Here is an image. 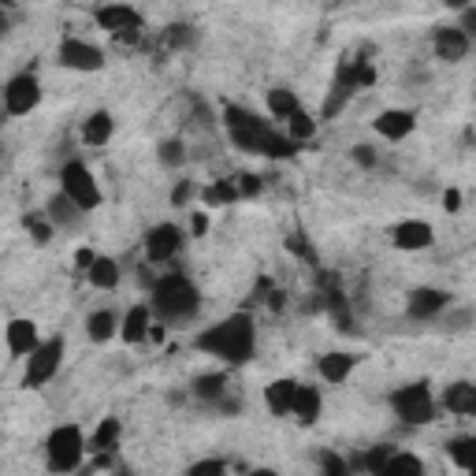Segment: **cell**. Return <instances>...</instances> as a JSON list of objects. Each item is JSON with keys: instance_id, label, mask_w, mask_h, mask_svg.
Masks as SVG:
<instances>
[{"instance_id": "obj_18", "label": "cell", "mask_w": 476, "mask_h": 476, "mask_svg": "<svg viewBox=\"0 0 476 476\" xmlns=\"http://www.w3.org/2000/svg\"><path fill=\"white\" fill-rule=\"evenodd\" d=\"M45 216H49V223H52V227H60V231H74V227H79V223L86 220V213H82V208L64 194V190H60V194H52V198L45 201Z\"/></svg>"}, {"instance_id": "obj_41", "label": "cell", "mask_w": 476, "mask_h": 476, "mask_svg": "<svg viewBox=\"0 0 476 476\" xmlns=\"http://www.w3.org/2000/svg\"><path fill=\"white\" fill-rule=\"evenodd\" d=\"M320 469L332 472V476H347V472H350V462L335 458V454H320Z\"/></svg>"}, {"instance_id": "obj_10", "label": "cell", "mask_w": 476, "mask_h": 476, "mask_svg": "<svg viewBox=\"0 0 476 476\" xmlns=\"http://www.w3.org/2000/svg\"><path fill=\"white\" fill-rule=\"evenodd\" d=\"M183 227L179 223H157V227H149L145 231V242H142V250H145V261H153V264H164L171 257H179L183 254Z\"/></svg>"}, {"instance_id": "obj_27", "label": "cell", "mask_w": 476, "mask_h": 476, "mask_svg": "<svg viewBox=\"0 0 476 476\" xmlns=\"http://www.w3.org/2000/svg\"><path fill=\"white\" fill-rule=\"evenodd\" d=\"M223 391H227L223 372H201V376H194V384H190V394H194L198 402H208V406H213Z\"/></svg>"}, {"instance_id": "obj_37", "label": "cell", "mask_w": 476, "mask_h": 476, "mask_svg": "<svg viewBox=\"0 0 476 476\" xmlns=\"http://www.w3.org/2000/svg\"><path fill=\"white\" fill-rule=\"evenodd\" d=\"M350 101V93H342V90H332L328 98H324V108H320V120H335L342 108H347Z\"/></svg>"}, {"instance_id": "obj_34", "label": "cell", "mask_w": 476, "mask_h": 476, "mask_svg": "<svg viewBox=\"0 0 476 476\" xmlns=\"http://www.w3.org/2000/svg\"><path fill=\"white\" fill-rule=\"evenodd\" d=\"M164 42H168V49H190V45H194L198 42V30L194 27H190V23H171L168 30H164Z\"/></svg>"}, {"instance_id": "obj_28", "label": "cell", "mask_w": 476, "mask_h": 476, "mask_svg": "<svg viewBox=\"0 0 476 476\" xmlns=\"http://www.w3.org/2000/svg\"><path fill=\"white\" fill-rule=\"evenodd\" d=\"M447 454H450V462L458 465L462 472L476 469V440H472V435H454V440L447 443Z\"/></svg>"}, {"instance_id": "obj_47", "label": "cell", "mask_w": 476, "mask_h": 476, "mask_svg": "<svg viewBox=\"0 0 476 476\" xmlns=\"http://www.w3.org/2000/svg\"><path fill=\"white\" fill-rule=\"evenodd\" d=\"M190 227H194V235H205V231H208V216H205V213H194Z\"/></svg>"}, {"instance_id": "obj_9", "label": "cell", "mask_w": 476, "mask_h": 476, "mask_svg": "<svg viewBox=\"0 0 476 476\" xmlns=\"http://www.w3.org/2000/svg\"><path fill=\"white\" fill-rule=\"evenodd\" d=\"M93 23H98L101 30H108L112 37H120V42H130L135 45L142 37V15L130 8V4H101L98 12H93Z\"/></svg>"}, {"instance_id": "obj_49", "label": "cell", "mask_w": 476, "mask_h": 476, "mask_svg": "<svg viewBox=\"0 0 476 476\" xmlns=\"http://www.w3.org/2000/svg\"><path fill=\"white\" fill-rule=\"evenodd\" d=\"M443 4H447L450 12H462V8H469V4H476V0H443Z\"/></svg>"}, {"instance_id": "obj_36", "label": "cell", "mask_w": 476, "mask_h": 476, "mask_svg": "<svg viewBox=\"0 0 476 476\" xmlns=\"http://www.w3.org/2000/svg\"><path fill=\"white\" fill-rule=\"evenodd\" d=\"M23 223H27V231H30V238H34L37 246H49V242H52V235H56V227L49 223V216H45V213H42V216H27Z\"/></svg>"}, {"instance_id": "obj_29", "label": "cell", "mask_w": 476, "mask_h": 476, "mask_svg": "<svg viewBox=\"0 0 476 476\" xmlns=\"http://www.w3.org/2000/svg\"><path fill=\"white\" fill-rule=\"evenodd\" d=\"M201 201H205L208 208H216V205H235V201H242L238 183H235V179H216L213 186L201 190Z\"/></svg>"}, {"instance_id": "obj_26", "label": "cell", "mask_w": 476, "mask_h": 476, "mask_svg": "<svg viewBox=\"0 0 476 476\" xmlns=\"http://www.w3.org/2000/svg\"><path fill=\"white\" fill-rule=\"evenodd\" d=\"M120 332V316L112 313V309H93L86 316V335L90 342H108V339H116Z\"/></svg>"}, {"instance_id": "obj_39", "label": "cell", "mask_w": 476, "mask_h": 476, "mask_svg": "<svg viewBox=\"0 0 476 476\" xmlns=\"http://www.w3.org/2000/svg\"><path fill=\"white\" fill-rule=\"evenodd\" d=\"M354 164H361V168H376L379 164V157H376V149L372 145H365V142H361V145H354Z\"/></svg>"}, {"instance_id": "obj_20", "label": "cell", "mask_w": 476, "mask_h": 476, "mask_svg": "<svg viewBox=\"0 0 476 476\" xmlns=\"http://www.w3.org/2000/svg\"><path fill=\"white\" fill-rule=\"evenodd\" d=\"M361 365V357L357 354H347V350H332V354H324L316 361V372L320 379H328V384H347V376Z\"/></svg>"}, {"instance_id": "obj_23", "label": "cell", "mask_w": 476, "mask_h": 476, "mask_svg": "<svg viewBox=\"0 0 476 476\" xmlns=\"http://www.w3.org/2000/svg\"><path fill=\"white\" fill-rule=\"evenodd\" d=\"M82 276L90 279V287H98V291H116L120 279H123V269H120V261H112V257H93V264H90Z\"/></svg>"}, {"instance_id": "obj_14", "label": "cell", "mask_w": 476, "mask_h": 476, "mask_svg": "<svg viewBox=\"0 0 476 476\" xmlns=\"http://www.w3.org/2000/svg\"><path fill=\"white\" fill-rule=\"evenodd\" d=\"M391 242H394V250L417 254V250H428V246L435 242V231H432L428 220H402V223L391 227Z\"/></svg>"}, {"instance_id": "obj_31", "label": "cell", "mask_w": 476, "mask_h": 476, "mask_svg": "<svg viewBox=\"0 0 476 476\" xmlns=\"http://www.w3.org/2000/svg\"><path fill=\"white\" fill-rule=\"evenodd\" d=\"M294 153H298V142L279 135V130H272V135L261 142V157H269V160H291Z\"/></svg>"}, {"instance_id": "obj_35", "label": "cell", "mask_w": 476, "mask_h": 476, "mask_svg": "<svg viewBox=\"0 0 476 476\" xmlns=\"http://www.w3.org/2000/svg\"><path fill=\"white\" fill-rule=\"evenodd\" d=\"M384 472H417V476H421V472H425V462L417 458V454H398V450H391V458L384 462Z\"/></svg>"}, {"instance_id": "obj_5", "label": "cell", "mask_w": 476, "mask_h": 476, "mask_svg": "<svg viewBox=\"0 0 476 476\" xmlns=\"http://www.w3.org/2000/svg\"><path fill=\"white\" fill-rule=\"evenodd\" d=\"M86 458V435L79 425H56L45 440V462L52 472H74Z\"/></svg>"}, {"instance_id": "obj_51", "label": "cell", "mask_w": 476, "mask_h": 476, "mask_svg": "<svg viewBox=\"0 0 476 476\" xmlns=\"http://www.w3.org/2000/svg\"><path fill=\"white\" fill-rule=\"evenodd\" d=\"M8 120V112H4V101H0V123H4Z\"/></svg>"}, {"instance_id": "obj_15", "label": "cell", "mask_w": 476, "mask_h": 476, "mask_svg": "<svg viewBox=\"0 0 476 476\" xmlns=\"http://www.w3.org/2000/svg\"><path fill=\"white\" fill-rule=\"evenodd\" d=\"M372 130L379 138H387V142H402V138H410L417 130V116L410 108H384L372 120Z\"/></svg>"}, {"instance_id": "obj_30", "label": "cell", "mask_w": 476, "mask_h": 476, "mask_svg": "<svg viewBox=\"0 0 476 476\" xmlns=\"http://www.w3.org/2000/svg\"><path fill=\"white\" fill-rule=\"evenodd\" d=\"M264 101H269V112H272L276 120H287L291 112H298V108H301L298 93H294V90H287V86H276V90H269V93H264Z\"/></svg>"}, {"instance_id": "obj_40", "label": "cell", "mask_w": 476, "mask_h": 476, "mask_svg": "<svg viewBox=\"0 0 476 476\" xmlns=\"http://www.w3.org/2000/svg\"><path fill=\"white\" fill-rule=\"evenodd\" d=\"M213 406H216V410H220L223 417H235V413H242V394L235 398V394H227V391H223V394L216 398V402H213Z\"/></svg>"}, {"instance_id": "obj_42", "label": "cell", "mask_w": 476, "mask_h": 476, "mask_svg": "<svg viewBox=\"0 0 476 476\" xmlns=\"http://www.w3.org/2000/svg\"><path fill=\"white\" fill-rule=\"evenodd\" d=\"M190 194H194V183H190V179H183L176 190H171V205H176V208H183V205L190 201Z\"/></svg>"}, {"instance_id": "obj_7", "label": "cell", "mask_w": 476, "mask_h": 476, "mask_svg": "<svg viewBox=\"0 0 476 476\" xmlns=\"http://www.w3.org/2000/svg\"><path fill=\"white\" fill-rule=\"evenodd\" d=\"M60 190L82 208L86 216L93 213V208H101V201H105V194H101L98 179H93L90 164H82V160H67V164L60 168Z\"/></svg>"}, {"instance_id": "obj_8", "label": "cell", "mask_w": 476, "mask_h": 476, "mask_svg": "<svg viewBox=\"0 0 476 476\" xmlns=\"http://www.w3.org/2000/svg\"><path fill=\"white\" fill-rule=\"evenodd\" d=\"M0 101H4L8 116H30V112L42 105V82H37L34 71H19L0 90Z\"/></svg>"}, {"instance_id": "obj_43", "label": "cell", "mask_w": 476, "mask_h": 476, "mask_svg": "<svg viewBox=\"0 0 476 476\" xmlns=\"http://www.w3.org/2000/svg\"><path fill=\"white\" fill-rule=\"evenodd\" d=\"M458 15H462V23H458V30L472 37V34H476V4H469V8H462Z\"/></svg>"}, {"instance_id": "obj_6", "label": "cell", "mask_w": 476, "mask_h": 476, "mask_svg": "<svg viewBox=\"0 0 476 476\" xmlns=\"http://www.w3.org/2000/svg\"><path fill=\"white\" fill-rule=\"evenodd\" d=\"M223 127H227V138H231L242 153H261V142L272 135V123L261 120L257 112L242 108V105L223 108Z\"/></svg>"}, {"instance_id": "obj_12", "label": "cell", "mask_w": 476, "mask_h": 476, "mask_svg": "<svg viewBox=\"0 0 476 476\" xmlns=\"http://www.w3.org/2000/svg\"><path fill=\"white\" fill-rule=\"evenodd\" d=\"M447 309H450V294L440 291V287H413L406 294V313L413 320H435Z\"/></svg>"}, {"instance_id": "obj_44", "label": "cell", "mask_w": 476, "mask_h": 476, "mask_svg": "<svg viewBox=\"0 0 476 476\" xmlns=\"http://www.w3.org/2000/svg\"><path fill=\"white\" fill-rule=\"evenodd\" d=\"M235 183H238V194H242V198H254V194H257V190H261L257 176H238Z\"/></svg>"}, {"instance_id": "obj_50", "label": "cell", "mask_w": 476, "mask_h": 476, "mask_svg": "<svg viewBox=\"0 0 476 476\" xmlns=\"http://www.w3.org/2000/svg\"><path fill=\"white\" fill-rule=\"evenodd\" d=\"M0 8H4V12H8V8H15V0H0Z\"/></svg>"}, {"instance_id": "obj_2", "label": "cell", "mask_w": 476, "mask_h": 476, "mask_svg": "<svg viewBox=\"0 0 476 476\" xmlns=\"http://www.w3.org/2000/svg\"><path fill=\"white\" fill-rule=\"evenodd\" d=\"M149 309L164 324H186L201 313V291L198 283L183 276V272H168L160 279H153L149 287Z\"/></svg>"}, {"instance_id": "obj_3", "label": "cell", "mask_w": 476, "mask_h": 476, "mask_svg": "<svg viewBox=\"0 0 476 476\" xmlns=\"http://www.w3.org/2000/svg\"><path fill=\"white\" fill-rule=\"evenodd\" d=\"M64 354H67L64 335H49V339L37 342V347L23 357V387L42 391L45 384H52L56 372H60V365H64Z\"/></svg>"}, {"instance_id": "obj_21", "label": "cell", "mask_w": 476, "mask_h": 476, "mask_svg": "<svg viewBox=\"0 0 476 476\" xmlns=\"http://www.w3.org/2000/svg\"><path fill=\"white\" fill-rule=\"evenodd\" d=\"M440 402H443L447 413L472 417V413H476V384H469V379H454V384H447V391H443Z\"/></svg>"}, {"instance_id": "obj_13", "label": "cell", "mask_w": 476, "mask_h": 476, "mask_svg": "<svg viewBox=\"0 0 476 476\" xmlns=\"http://www.w3.org/2000/svg\"><path fill=\"white\" fill-rule=\"evenodd\" d=\"M469 49H472V37L462 34L458 27H440L432 34V52H435V60H443V64H462Z\"/></svg>"}, {"instance_id": "obj_4", "label": "cell", "mask_w": 476, "mask_h": 476, "mask_svg": "<svg viewBox=\"0 0 476 476\" xmlns=\"http://www.w3.org/2000/svg\"><path fill=\"white\" fill-rule=\"evenodd\" d=\"M391 410L406 428H425V425L435 421V394L425 379L402 384L398 391H391Z\"/></svg>"}, {"instance_id": "obj_1", "label": "cell", "mask_w": 476, "mask_h": 476, "mask_svg": "<svg viewBox=\"0 0 476 476\" xmlns=\"http://www.w3.org/2000/svg\"><path fill=\"white\" fill-rule=\"evenodd\" d=\"M194 350L220 357L227 365H246L257 354V324L250 313H231L194 339Z\"/></svg>"}, {"instance_id": "obj_17", "label": "cell", "mask_w": 476, "mask_h": 476, "mask_svg": "<svg viewBox=\"0 0 476 476\" xmlns=\"http://www.w3.org/2000/svg\"><path fill=\"white\" fill-rule=\"evenodd\" d=\"M320 410H324L320 387H313V384H298L294 406H291V421H298L301 428H313V425L320 421Z\"/></svg>"}, {"instance_id": "obj_16", "label": "cell", "mask_w": 476, "mask_h": 476, "mask_svg": "<svg viewBox=\"0 0 476 476\" xmlns=\"http://www.w3.org/2000/svg\"><path fill=\"white\" fill-rule=\"evenodd\" d=\"M4 342H8L12 357H27L37 342H42V335H37V324L30 316H15V320H8V328H4Z\"/></svg>"}, {"instance_id": "obj_11", "label": "cell", "mask_w": 476, "mask_h": 476, "mask_svg": "<svg viewBox=\"0 0 476 476\" xmlns=\"http://www.w3.org/2000/svg\"><path fill=\"white\" fill-rule=\"evenodd\" d=\"M56 56H60V67H67V71L90 74V71H101L105 67V49L86 42V37H64L60 52H56Z\"/></svg>"}, {"instance_id": "obj_52", "label": "cell", "mask_w": 476, "mask_h": 476, "mask_svg": "<svg viewBox=\"0 0 476 476\" xmlns=\"http://www.w3.org/2000/svg\"><path fill=\"white\" fill-rule=\"evenodd\" d=\"M0 149H4V145H0Z\"/></svg>"}, {"instance_id": "obj_46", "label": "cell", "mask_w": 476, "mask_h": 476, "mask_svg": "<svg viewBox=\"0 0 476 476\" xmlns=\"http://www.w3.org/2000/svg\"><path fill=\"white\" fill-rule=\"evenodd\" d=\"M443 205H447V213H458V208H462V194H458V190H447Z\"/></svg>"}, {"instance_id": "obj_19", "label": "cell", "mask_w": 476, "mask_h": 476, "mask_svg": "<svg viewBox=\"0 0 476 476\" xmlns=\"http://www.w3.org/2000/svg\"><path fill=\"white\" fill-rule=\"evenodd\" d=\"M149 324H153V309H149V306H130L123 313V320H120L116 335L127 342V347H138V342L149 339Z\"/></svg>"}, {"instance_id": "obj_25", "label": "cell", "mask_w": 476, "mask_h": 476, "mask_svg": "<svg viewBox=\"0 0 476 476\" xmlns=\"http://www.w3.org/2000/svg\"><path fill=\"white\" fill-rule=\"evenodd\" d=\"M120 440H123V425H120V417H101L86 447H90L93 454H108V450H116V447H120Z\"/></svg>"}, {"instance_id": "obj_32", "label": "cell", "mask_w": 476, "mask_h": 476, "mask_svg": "<svg viewBox=\"0 0 476 476\" xmlns=\"http://www.w3.org/2000/svg\"><path fill=\"white\" fill-rule=\"evenodd\" d=\"M287 138H294L298 145L316 138V120L309 116L306 108H298V112H291V116H287Z\"/></svg>"}, {"instance_id": "obj_24", "label": "cell", "mask_w": 476, "mask_h": 476, "mask_svg": "<svg viewBox=\"0 0 476 476\" xmlns=\"http://www.w3.org/2000/svg\"><path fill=\"white\" fill-rule=\"evenodd\" d=\"M112 130H116V120H112V112L98 108V112H90V116L82 120V142L93 145V149H101V145H108Z\"/></svg>"}, {"instance_id": "obj_48", "label": "cell", "mask_w": 476, "mask_h": 476, "mask_svg": "<svg viewBox=\"0 0 476 476\" xmlns=\"http://www.w3.org/2000/svg\"><path fill=\"white\" fill-rule=\"evenodd\" d=\"M8 30H12V19H8V12H4V8H0V42L8 37Z\"/></svg>"}, {"instance_id": "obj_45", "label": "cell", "mask_w": 476, "mask_h": 476, "mask_svg": "<svg viewBox=\"0 0 476 476\" xmlns=\"http://www.w3.org/2000/svg\"><path fill=\"white\" fill-rule=\"evenodd\" d=\"M93 257H98V254H93V250H90V246H82V250H79V254H74V269H79V272H86V269H90V264H93Z\"/></svg>"}, {"instance_id": "obj_22", "label": "cell", "mask_w": 476, "mask_h": 476, "mask_svg": "<svg viewBox=\"0 0 476 476\" xmlns=\"http://www.w3.org/2000/svg\"><path fill=\"white\" fill-rule=\"evenodd\" d=\"M294 394H298V379H272L264 387V406H269L276 417H291V406H294Z\"/></svg>"}, {"instance_id": "obj_38", "label": "cell", "mask_w": 476, "mask_h": 476, "mask_svg": "<svg viewBox=\"0 0 476 476\" xmlns=\"http://www.w3.org/2000/svg\"><path fill=\"white\" fill-rule=\"evenodd\" d=\"M186 472H190V476H220V472H227V462L205 458V462H198V465H190Z\"/></svg>"}, {"instance_id": "obj_33", "label": "cell", "mask_w": 476, "mask_h": 476, "mask_svg": "<svg viewBox=\"0 0 476 476\" xmlns=\"http://www.w3.org/2000/svg\"><path fill=\"white\" fill-rule=\"evenodd\" d=\"M157 160H160V168H168V171H179V168L186 164V145H183V138H164V142L157 145Z\"/></svg>"}]
</instances>
